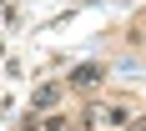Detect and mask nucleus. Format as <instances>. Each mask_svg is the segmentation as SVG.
Instances as JSON below:
<instances>
[{"instance_id":"obj_1","label":"nucleus","mask_w":146,"mask_h":131,"mask_svg":"<svg viewBox=\"0 0 146 131\" xmlns=\"http://www.w3.org/2000/svg\"><path fill=\"white\" fill-rule=\"evenodd\" d=\"M101 81H106V71L96 66V61H86V66L71 71V86H76V91H91V86H101Z\"/></svg>"},{"instance_id":"obj_2","label":"nucleus","mask_w":146,"mask_h":131,"mask_svg":"<svg viewBox=\"0 0 146 131\" xmlns=\"http://www.w3.org/2000/svg\"><path fill=\"white\" fill-rule=\"evenodd\" d=\"M60 101V86H40L35 91V111H45V106H56Z\"/></svg>"},{"instance_id":"obj_3","label":"nucleus","mask_w":146,"mask_h":131,"mask_svg":"<svg viewBox=\"0 0 146 131\" xmlns=\"http://www.w3.org/2000/svg\"><path fill=\"white\" fill-rule=\"evenodd\" d=\"M136 131H146V116H141V121H136Z\"/></svg>"}]
</instances>
